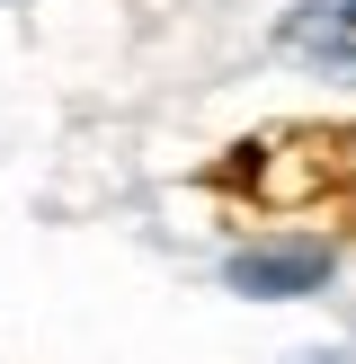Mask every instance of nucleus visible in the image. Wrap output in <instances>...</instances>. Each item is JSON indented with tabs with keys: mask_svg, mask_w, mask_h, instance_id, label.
Wrapping results in <instances>:
<instances>
[{
	"mask_svg": "<svg viewBox=\"0 0 356 364\" xmlns=\"http://www.w3.org/2000/svg\"><path fill=\"white\" fill-rule=\"evenodd\" d=\"M294 53H330V63H356V0H312V9L285 27Z\"/></svg>",
	"mask_w": 356,
	"mask_h": 364,
	"instance_id": "nucleus-2",
	"label": "nucleus"
},
{
	"mask_svg": "<svg viewBox=\"0 0 356 364\" xmlns=\"http://www.w3.org/2000/svg\"><path fill=\"white\" fill-rule=\"evenodd\" d=\"M294 364H356V355H338V347H312V355H294Z\"/></svg>",
	"mask_w": 356,
	"mask_h": 364,
	"instance_id": "nucleus-3",
	"label": "nucleus"
},
{
	"mask_svg": "<svg viewBox=\"0 0 356 364\" xmlns=\"http://www.w3.org/2000/svg\"><path fill=\"white\" fill-rule=\"evenodd\" d=\"M320 276H330V249L320 240H258L231 258V284L258 302H294V294H320Z\"/></svg>",
	"mask_w": 356,
	"mask_h": 364,
	"instance_id": "nucleus-1",
	"label": "nucleus"
}]
</instances>
